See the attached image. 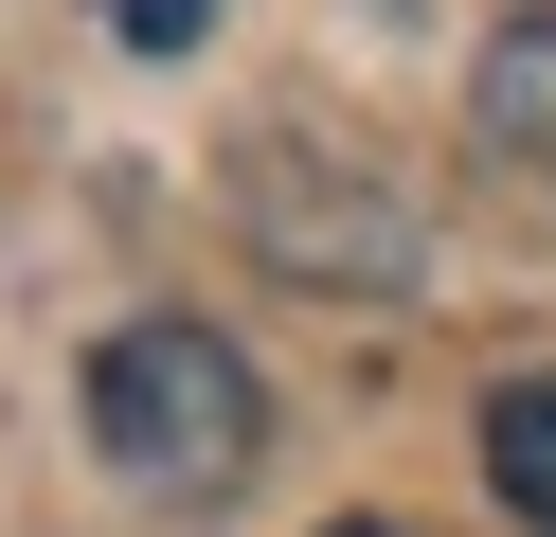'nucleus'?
I'll use <instances>...</instances> for the list:
<instances>
[{
    "label": "nucleus",
    "instance_id": "20e7f679",
    "mask_svg": "<svg viewBox=\"0 0 556 537\" xmlns=\"http://www.w3.org/2000/svg\"><path fill=\"white\" fill-rule=\"evenodd\" d=\"M126 36H144V54H180V36H198V0H126Z\"/></svg>",
    "mask_w": 556,
    "mask_h": 537
},
{
    "label": "nucleus",
    "instance_id": "f03ea898",
    "mask_svg": "<svg viewBox=\"0 0 556 537\" xmlns=\"http://www.w3.org/2000/svg\"><path fill=\"white\" fill-rule=\"evenodd\" d=\"M467 107H484V143H503V162H556V0H520V18L484 36Z\"/></svg>",
    "mask_w": 556,
    "mask_h": 537
},
{
    "label": "nucleus",
    "instance_id": "39448f33",
    "mask_svg": "<svg viewBox=\"0 0 556 537\" xmlns=\"http://www.w3.org/2000/svg\"><path fill=\"white\" fill-rule=\"evenodd\" d=\"M324 537H377V520H324Z\"/></svg>",
    "mask_w": 556,
    "mask_h": 537
},
{
    "label": "nucleus",
    "instance_id": "f257e3e1",
    "mask_svg": "<svg viewBox=\"0 0 556 537\" xmlns=\"http://www.w3.org/2000/svg\"><path fill=\"white\" fill-rule=\"evenodd\" d=\"M90 448L144 501H233L269 448V376L216 322H126V341H90Z\"/></svg>",
    "mask_w": 556,
    "mask_h": 537
},
{
    "label": "nucleus",
    "instance_id": "7ed1b4c3",
    "mask_svg": "<svg viewBox=\"0 0 556 537\" xmlns=\"http://www.w3.org/2000/svg\"><path fill=\"white\" fill-rule=\"evenodd\" d=\"M484 484H503V520L556 537V376H503V394H484Z\"/></svg>",
    "mask_w": 556,
    "mask_h": 537
}]
</instances>
